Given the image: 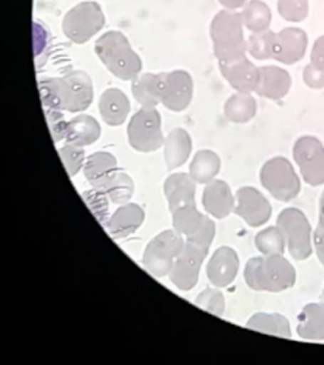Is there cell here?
<instances>
[{"label":"cell","instance_id":"cell-1","mask_svg":"<svg viewBox=\"0 0 324 365\" xmlns=\"http://www.w3.org/2000/svg\"><path fill=\"white\" fill-rule=\"evenodd\" d=\"M40 91L46 107L56 110L81 112L93 101L90 78L83 71H74L63 79L42 80Z\"/></svg>","mask_w":324,"mask_h":365},{"label":"cell","instance_id":"cell-2","mask_svg":"<svg viewBox=\"0 0 324 365\" xmlns=\"http://www.w3.org/2000/svg\"><path fill=\"white\" fill-rule=\"evenodd\" d=\"M245 279L255 291H285L296 284V269L281 255L254 257L246 265Z\"/></svg>","mask_w":324,"mask_h":365},{"label":"cell","instance_id":"cell-3","mask_svg":"<svg viewBox=\"0 0 324 365\" xmlns=\"http://www.w3.org/2000/svg\"><path fill=\"white\" fill-rule=\"evenodd\" d=\"M211 37L214 41L216 57L221 61H229L245 56L242 17L239 13L221 11L211 24Z\"/></svg>","mask_w":324,"mask_h":365},{"label":"cell","instance_id":"cell-4","mask_svg":"<svg viewBox=\"0 0 324 365\" xmlns=\"http://www.w3.org/2000/svg\"><path fill=\"white\" fill-rule=\"evenodd\" d=\"M184 246L182 234L175 230H166L150 241L143 254L145 268L157 278L169 275Z\"/></svg>","mask_w":324,"mask_h":365},{"label":"cell","instance_id":"cell-5","mask_svg":"<svg viewBox=\"0 0 324 365\" xmlns=\"http://www.w3.org/2000/svg\"><path fill=\"white\" fill-rule=\"evenodd\" d=\"M261 182L276 200L289 202L301 192V180L289 160L275 158L268 160L261 169Z\"/></svg>","mask_w":324,"mask_h":365},{"label":"cell","instance_id":"cell-6","mask_svg":"<svg viewBox=\"0 0 324 365\" xmlns=\"http://www.w3.org/2000/svg\"><path fill=\"white\" fill-rule=\"evenodd\" d=\"M115 45H117V50H114L109 34H105L99 40L97 50L103 63H105L109 70L120 79L127 80L135 78L141 70L140 58L132 52L128 42L125 40L122 34H115Z\"/></svg>","mask_w":324,"mask_h":365},{"label":"cell","instance_id":"cell-7","mask_svg":"<svg viewBox=\"0 0 324 365\" xmlns=\"http://www.w3.org/2000/svg\"><path fill=\"white\" fill-rule=\"evenodd\" d=\"M278 226L284 234L291 257L296 260H305L312 255V228L302 211L286 208L280 213Z\"/></svg>","mask_w":324,"mask_h":365},{"label":"cell","instance_id":"cell-8","mask_svg":"<svg viewBox=\"0 0 324 365\" xmlns=\"http://www.w3.org/2000/svg\"><path fill=\"white\" fill-rule=\"evenodd\" d=\"M128 140L132 148L141 153H152L161 148L164 143L161 118L152 107H143L135 114L128 127Z\"/></svg>","mask_w":324,"mask_h":365},{"label":"cell","instance_id":"cell-9","mask_svg":"<svg viewBox=\"0 0 324 365\" xmlns=\"http://www.w3.org/2000/svg\"><path fill=\"white\" fill-rule=\"evenodd\" d=\"M294 159L305 182L313 187L323 184L324 148L318 138L312 136L299 138L294 146Z\"/></svg>","mask_w":324,"mask_h":365},{"label":"cell","instance_id":"cell-10","mask_svg":"<svg viewBox=\"0 0 324 365\" xmlns=\"http://www.w3.org/2000/svg\"><path fill=\"white\" fill-rule=\"evenodd\" d=\"M209 249L193 244L190 241L185 242L182 254L177 257V262L171 269L170 279L182 291H190L198 283L202 264L208 255Z\"/></svg>","mask_w":324,"mask_h":365},{"label":"cell","instance_id":"cell-11","mask_svg":"<svg viewBox=\"0 0 324 365\" xmlns=\"http://www.w3.org/2000/svg\"><path fill=\"white\" fill-rule=\"evenodd\" d=\"M237 205L234 213L242 217L251 227H258L268 222L271 217V205L257 189L245 187L236 195Z\"/></svg>","mask_w":324,"mask_h":365},{"label":"cell","instance_id":"cell-12","mask_svg":"<svg viewBox=\"0 0 324 365\" xmlns=\"http://www.w3.org/2000/svg\"><path fill=\"white\" fill-rule=\"evenodd\" d=\"M193 97V80L185 71L162 74L161 102L171 110L180 112L187 108Z\"/></svg>","mask_w":324,"mask_h":365},{"label":"cell","instance_id":"cell-13","mask_svg":"<svg viewBox=\"0 0 324 365\" xmlns=\"http://www.w3.org/2000/svg\"><path fill=\"white\" fill-rule=\"evenodd\" d=\"M308 45L307 34L298 29H286L275 34L273 57L280 63L291 65L302 60Z\"/></svg>","mask_w":324,"mask_h":365},{"label":"cell","instance_id":"cell-14","mask_svg":"<svg viewBox=\"0 0 324 365\" xmlns=\"http://www.w3.org/2000/svg\"><path fill=\"white\" fill-rule=\"evenodd\" d=\"M219 65L224 78L239 93L256 91L260 73H258V68L254 63H250L246 56L229 60V61H219Z\"/></svg>","mask_w":324,"mask_h":365},{"label":"cell","instance_id":"cell-15","mask_svg":"<svg viewBox=\"0 0 324 365\" xmlns=\"http://www.w3.org/2000/svg\"><path fill=\"white\" fill-rule=\"evenodd\" d=\"M239 260L236 251L227 246L219 247L213 254L207 267V274L211 283L219 288L231 284L239 273Z\"/></svg>","mask_w":324,"mask_h":365},{"label":"cell","instance_id":"cell-16","mask_svg":"<svg viewBox=\"0 0 324 365\" xmlns=\"http://www.w3.org/2000/svg\"><path fill=\"white\" fill-rule=\"evenodd\" d=\"M145 221V211L138 205H122L107 222L109 234L113 239H125L135 234Z\"/></svg>","mask_w":324,"mask_h":365},{"label":"cell","instance_id":"cell-17","mask_svg":"<svg viewBox=\"0 0 324 365\" xmlns=\"http://www.w3.org/2000/svg\"><path fill=\"white\" fill-rule=\"evenodd\" d=\"M171 213L187 205H195V182L188 174H172L164 185Z\"/></svg>","mask_w":324,"mask_h":365},{"label":"cell","instance_id":"cell-18","mask_svg":"<svg viewBox=\"0 0 324 365\" xmlns=\"http://www.w3.org/2000/svg\"><path fill=\"white\" fill-rule=\"evenodd\" d=\"M205 211L216 218H224L234 210V198L227 182L211 180L207 184L203 193Z\"/></svg>","mask_w":324,"mask_h":365},{"label":"cell","instance_id":"cell-19","mask_svg":"<svg viewBox=\"0 0 324 365\" xmlns=\"http://www.w3.org/2000/svg\"><path fill=\"white\" fill-rule=\"evenodd\" d=\"M260 79L257 84L256 91L261 97L271 99H281L288 94L291 89V75L283 68L276 66H265L258 68Z\"/></svg>","mask_w":324,"mask_h":365},{"label":"cell","instance_id":"cell-20","mask_svg":"<svg viewBox=\"0 0 324 365\" xmlns=\"http://www.w3.org/2000/svg\"><path fill=\"white\" fill-rule=\"evenodd\" d=\"M117 171V159L109 153H97L86 159L84 174L94 188L103 189Z\"/></svg>","mask_w":324,"mask_h":365},{"label":"cell","instance_id":"cell-21","mask_svg":"<svg viewBox=\"0 0 324 365\" xmlns=\"http://www.w3.org/2000/svg\"><path fill=\"white\" fill-rule=\"evenodd\" d=\"M100 136V125L90 115L81 114L66 123L65 138L76 146H88Z\"/></svg>","mask_w":324,"mask_h":365},{"label":"cell","instance_id":"cell-22","mask_svg":"<svg viewBox=\"0 0 324 365\" xmlns=\"http://www.w3.org/2000/svg\"><path fill=\"white\" fill-rule=\"evenodd\" d=\"M296 332L308 340H324V304L310 303L303 308Z\"/></svg>","mask_w":324,"mask_h":365},{"label":"cell","instance_id":"cell-23","mask_svg":"<svg viewBox=\"0 0 324 365\" xmlns=\"http://www.w3.org/2000/svg\"><path fill=\"white\" fill-rule=\"evenodd\" d=\"M103 120L108 125H120L125 122L130 112V102L120 89H108L99 103Z\"/></svg>","mask_w":324,"mask_h":365},{"label":"cell","instance_id":"cell-24","mask_svg":"<svg viewBox=\"0 0 324 365\" xmlns=\"http://www.w3.org/2000/svg\"><path fill=\"white\" fill-rule=\"evenodd\" d=\"M192 153V140L188 132L177 128L170 133L165 143V161L169 170L184 165Z\"/></svg>","mask_w":324,"mask_h":365},{"label":"cell","instance_id":"cell-25","mask_svg":"<svg viewBox=\"0 0 324 365\" xmlns=\"http://www.w3.org/2000/svg\"><path fill=\"white\" fill-rule=\"evenodd\" d=\"M221 170V160L209 150H202L190 164V177L195 182L208 184Z\"/></svg>","mask_w":324,"mask_h":365},{"label":"cell","instance_id":"cell-26","mask_svg":"<svg viewBox=\"0 0 324 365\" xmlns=\"http://www.w3.org/2000/svg\"><path fill=\"white\" fill-rule=\"evenodd\" d=\"M251 330L260 331L268 335L291 339V331L289 321L281 314H257L247 322Z\"/></svg>","mask_w":324,"mask_h":365},{"label":"cell","instance_id":"cell-27","mask_svg":"<svg viewBox=\"0 0 324 365\" xmlns=\"http://www.w3.org/2000/svg\"><path fill=\"white\" fill-rule=\"evenodd\" d=\"M133 94L143 107H154L161 102L162 96V75H143L133 84Z\"/></svg>","mask_w":324,"mask_h":365},{"label":"cell","instance_id":"cell-28","mask_svg":"<svg viewBox=\"0 0 324 365\" xmlns=\"http://www.w3.org/2000/svg\"><path fill=\"white\" fill-rule=\"evenodd\" d=\"M224 113L232 122L245 123L256 114V102L249 93H239L228 99Z\"/></svg>","mask_w":324,"mask_h":365},{"label":"cell","instance_id":"cell-29","mask_svg":"<svg viewBox=\"0 0 324 365\" xmlns=\"http://www.w3.org/2000/svg\"><path fill=\"white\" fill-rule=\"evenodd\" d=\"M109 200L115 205H125L135 192V182L125 171H115L103 188Z\"/></svg>","mask_w":324,"mask_h":365},{"label":"cell","instance_id":"cell-30","mask_svg":"<svg viewBox=\"0 0 324 365\" xmlns=\"http://www.w3.org/2000/svg\"><path fill=\"white\" fill-rule=\"evenodd\" d=\"M242 23L252 32L258 34L268 29L271 22V11L268 6L260 0H252L241 14Z\"/></svg>","mask_w":324,"mask_h":365},{"label":"cell","instance_id":"cell-31","mask_svg":"<svg viewBox=\"0 0 324 365\" xmlns=\"http://www.w3.org/2000/svg\"><path fill=\"white\" fill-rule=\"evenodd\" d=\"M204 217L195 205H187L172 212V223L175 231L188 237L198 230Z\"/></svg>","mask_w":324,"mask_h":365},{"label":"cell","instance_id":"cell-32","mask_svg":"<svg viewBox=\"0 0 324 365\" xmlns=\"http://www.w3.org/2000/svg\"><path fill=\"white\" fill-rule=\"evenodd\" d=\"M256 246L265 255H281L285 250V240L283 231L278 227H268L258 232L256 236Z\"/></svg>","mask_w":324,"mask_h":365},{"label":"cell","instance_id":"cell-33","mask_svg":"<svg viewBox=\"0 0 324 365\" xmlns=\"http://www.w3.org/2000/svg\"><path fill=\"white\" fill-rule=\"evenodd\" d=\"M83 200L90 208L93 215L97 217L98 221L105 225L108 222V195L103 189H91L83 193Z\"/></svg>","mask_w":324,"mask_h":365},{"label":"cell","instance_id":"cell-34","mask_svg":"<svg viewBox=\"0 0 324 365\" xmlns=\"http://www.w3.org/2000/svg\"><path fill=\"white\" fill-rule=\"evenodd\" d=\"M273 40L275 34L271 31H263L252 34L249 41V50L251 55L257 60H266L273 57Z\"/></svg>","mask_w":324,"mask_h":365},{"label":"cell","instance_id":"cell-35","mask_svg":"<svg viewBox=\"0 0 324 365\" xmlns=\"http://www.w3.org/2000/svg\"><path fill=\"white\" fill-rule=\"evenodd\" d=\"M60 156L70 177L76 175L85 164L84 150L81 146H76L73 143H68L65 148H60Z\"/></svg>","mask_w":324,"mask_h":365},{"label":"cell","instance_id":"cell-36","mask_svg":"<svg viewBox=\"0 0 324 365\" xmlns=\"http://www.w3.org/2000/svg\"><path fill=\"white\" fill-rule=\"evenodd\" d=\"M195 304L216 316H222L224 312V298L222 293L211 288H207L202 292L195 299Z\"/></svg>","mask_w":324,"mask_h":365},{"label":"cell","instance_id":"cell-37","mask_svg":"<svg viewBox=\"0 0 324 365\" xmlns=\"http://www.w3.org/2000/svg\"><path fill=\"white\" fill-rule=\"evenodd\" d=\"M281 17L289 22H301L307 17V0H279Z\"/></svg>","mask_w":324,"mask_h":365},{"label":"cell","instance_id":"cell-38","mask_svg":"<svg viewBox=\"0 0 324 365\" xmlns=\"http://www.w3.org/2000/svg\"><path fill=\"white\" fill-rule=\"evenodd\" d=\"M214 235H216V225L211 218L205 216L198 230L194 234L188 236L187 241H190V242L205 247V249H209L211 241L214 239Z\"/></svg>","mask_w":324,"mask_h":365},{"label":"cell","instance_id":"cell-39","mask_svg":"<svg viewBox=\"0 0 324 365\" xmlns=\"http://www.w3.org/2000/svg\"><path fill=\"white\" fill-rule=\"evenodd\" d=\"M47 120H48V125L51 128L53 140L60 141L61 138H65L66 122H63V117H61V114L58 113V110L56 109L47 110Z\"/></svg>","mask_w":324,"mask_h":365},{"label":"cell","instance_id":"cell-40","mask_svg":"<svg viewBox=\"0 0 324 365\" xmlns=\"http://www.w3.org/2000/svg\"><path fill=\"white\" fill-rule=\"evenodd\" d=\"M304 81L307 83V86L314 89H320L324 86V70L315 68L313 63L308 65L305 71H304Z\"/></svg>","mask_w":324,"mask_h":365},{"label":"cell","instance_id":"cell-41","mask_svg":"<svg viewBox=\"0 0 324 365\" xmlns=\"http://www.w3.org/2000/svg\"><path fill=\"white\" fill-rule=\"evenodd\" d=\"M314 245H315L319 260L324 267V217L319 218L318 227L314 232Z\"/></svg>","mask_w":324,"mask_h":365},{"label":"cell","instance_id":"cell-42","mask_svg":"<svg viewBox=\"0 0 324 365\" xmlns=\"http://www.w3.org/2000/svg\"><path fill=\"white\" fill-rule=\"evenodd\" d=\"M312 63L315 68L324 70V36L318 38L312 52Z\"/></svg>","mask_w":324,"mask_h":365},{"label":"cell","instance_id":"cell-43","mask_svg":"<svg viewBox=\"0 0 324 365\" xmlns=\"http://www.w3.org/2000/svg\"><path fill=\"white\" fill-rule=\"evenodd\" d=\"M219 1L222 3L223 6H227V8L236 9V8L244 6L246 0H219Z\"/></svg>","mask_w":324,"mask_h":365},{"label":"cell","instance_id":"cell-44","mask_svg":"<svg viewBox=\"0 0 324 365\" xmlns=\"http://www.w3.org/2000/svg\"><path fill=\"white\" fill-rule=\"evenodd\" d=\"M319 212H320V217H324V192L320 197V207H319Z\"/></svg>","mask_w":324,"mask_h":365},{"label":"cell","instance_id":"cell-45","mask_svg":"<svg viewBox=\"0 0 324 365\" xmlns=\"http://www.w3.org/2000/svg\"><path fill=\"white\" fill-rule=\"evenodd\" d=\"M322 298H323V301H324V291H323V296H322Z\"/></svg>","mask_w":324,"mask_h":365}]
</instances>
